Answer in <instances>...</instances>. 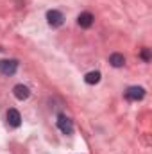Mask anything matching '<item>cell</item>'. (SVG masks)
<instances>
[{
	"instance_id": "1",
	"label": "cell",
	"mask_w": 152,
	"mask_h": 154,
	"mask_svg": "<svg viewBox=\"0 0 152 154\" xmlns=\"http://www.w3.org/2000/svg\"><path fill=\"white\" fill-rule=\"evenodd\" d=\"M18 70V61L16 59H2L0 61V74L4 75H14Z\"/></svg>"
},
{
	"instance_id": "2",
	"label": "cell",
	"mask_w": 152,
	"mask_h": 154,
	"mask_svg": "<svg viewBox=\"0 0 152 154\" xmlns=\"http://www.w3.org/2000/svg\"><path fill=\"white\" fill-rule=\"evenodd\" d=\"M57 127H59V131H61L63 134H72V133H74V124H72V120L66 115L57 116Z\"/></svg>"
},
{
	"instance_id": "3",
	"label": "cell",
	"mask_w": 152,
	"mask_h": 154,
	"mask_svg": "<svg viewBox=\"0 0 152 154\" xmlns=\"http://www.w3.org/2000/svg\"><path fill=\"white\" fill-rule=\"evenodd\" d=\"M145 97V90L141 86H131L125 90V99L127 100H141Z\"/></svg>"
},
{
	"instance_id": "4",
	"label": "cell",
	"mask_w": 152,
	"mask_h": 154,
	"mask_svg": "<svg viewBox=\"0 0 152 154\" xmlns=\"http://www.w3.org/2000/svg\"><path fill=\"white\" fill-rule=\"evenodd\" d=\"M47 22H48V25H52V27H59V25H63L65 16H63V13L52 9V11L47 13Z\"/></svg>"
},
{
	"instance_id": "5",
	"label": "cell",
	"mask_w": 152,
	"mask_h": 154,
	"mask_svg": "<svg viewBox=\"0 0 152 154\" xmlns=\"http://www.w3.org/2000/svg\"><path fill=\"white\" fill-rule=\"evenodd\" d=\"M7 124H9L11 127H20L22 116H20V111H18V109H9V111H7Z\"/></svg>"
},
{
	"instance_id": "6",
	"label": "cell",
	"mask_w": 152,
	"mask_h": 154,
	"mask_svg": "<svg viewBox=\"0 0 152 154\" xmlns=\"http://www.w3.org/2000/svg\"><path fill=\"white\" fill-rule=\"evenodd\" d=\"M13 93H14V97H16L18 100H25V99H29V95H31L29 88L23 86V84H16V86L13 88Z\"/></svg>"
},
{
	"instance_id": "7",
	"label": "cell",
	"mask_w": 152,
	"mask_h": 154,
	"mask_svg": "<svg viewBox=\"0 0 152 154\" xmlns=\"http://www.w3.org/2000/svg\"><path fill=\"white\" fill-rule=\"evenodd\" d=\"M77 23H79L82 29H88V27H91V25H93V14H91V13H82V14H79V18H77Z\"/></svg>"
},
{
	"instance_id": "8",
	"label": "cell",
	"mask_w": 152,
	"mask_h": 154,
	"mask_svg": "<svg viewBox=\"0 0 152 154\" xmlns=\"http://www.w3.org/2000/svg\"><path fill=\"white\" fill-rule=\"evenodd\" d=\"M109 63L113 65L114 68H120V66H123V65H125V57H123L122 54H111Z\"/></svg>"
},
{
	"instance_id": "9",
	"label": "cell",
	"mask_w": 152,
	"mask_h": 154,
	"mask_svg": "<svg viewBox=\"0 0 152 154\" xmlns=\"http://www.w3.org/2000/svg\"><path fill=\"white\" fill-rule=\"evenodd\" d=\"M84 81H86L88 84H97V82L100 81V72H88L86 77H84Z\"/></svg>"
},
{
	"instance_id": "10",
	"label": "cell",
	"mask_w": 152,
	"mask_h": 154,
	"mask_svg": "<svg viewBox=\"0 0 152 154\" xmlns=\"http://www.w3.org/2000/svg\"><path fill=\"white\" fill-rule=\"evenodd\" d=\"M141 57H143L145 61L150 59V52H149V48H143V50H141Z\"/></svg>"
}]
</instances>
